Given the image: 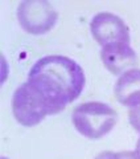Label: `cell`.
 <instances>
[{
  "label": "cell",
  "mask_w": 140,
  "mask_h": 159,
  "mask_svg": "<svg viewBox=\"0 0 140 159\" xmlns=\"http://www.w3.org/2000/svg\"><path fill=\"white\" fill-rule=\"evenodd\" d=\"M27 82L44 99L49 114L61 113L81 96L86 84L83 69L74 60L50 54L37 60L28 73Z\"/></svg>",
  "instance_id": "obj_1"
},
{
  "label": "cell",
  "mask_w": 140,
  "mask_h": 159,
  "mask_svg": "<svg viewBox=\"0 0 140 159\" xmlns=\"http://www.w3.org/2000/svg\"><path fill=\"white\" fill-rule=\"evenodd\" d=\"M118 114L104 102H83L72 113V122L76 130L89 139H101L116 125Z\"/></svg>",
  "instance_id": "obj_2"
},
{
  "label": "cell",
  "mask_w": 140,
  "mask_h": 159,
  "mask_svg": "<svg viewBox=\"0 0 140 159\" xmlns=\"http://www.w3.org/2000/svg\"><path fill=\"white\" fill-rule=\"evenodd\" d=\"M57 19V11L46 0H24L17 7L19 24L31 34L48 33L56 25Z\"/></svg>",
  "instance_id": "obj_3"
},
{
  "label": "cell",
  "mask_w": 140,
  "mask_h": 159,
  "mask_svg": "<svg viewBox=\"0 0 140 159\" xmlns=\"http://www.w3.org/2000/svg\"><path fill=\"white\" fill-rule=\"evenodd\" d=\"M12 113L16 121L25 127L36 126L46 116H50L46 103L28 82H23L15 90L12 97Z\"/></svg>",
  "instance_id": "obj_4"
},
{
  "label": "cell",
  "mask_w": 140,
  "mask_h": 159,
  "mask_svg": "<svg viewBox=\"0 0 140 159\" xmlns=\"http://www.w3.org/2000/svg\"><path fill=\"white\" fill-rule=\"evenodd\" d=\"M94 40L102 48L129 45V29L123 20L111 12H99L90 21Z\"/></svg>",
  "instance_id": "obj_5"
},
{
  "label": "cell",
  "mask_w": 140,
  "mask_h": 159,
  "mask_svg": "<svg viewBox=\"0 0 140 159\" xmlns=\"http://www.w3.org/2000/svg\"><path fill=\"white\" fill-rule=\"evenodd\" d=\"M101 60L104 68L115 76L120 77L131 69H136L139 60L131 45H116L102 48Z\"/></svg>",
  "instance_id": "obj_6"
},
{
  "label": "cell",
  "mask_w": 140,
  "mask_h": 159,
  "mask_svg": "<svg viewBox=\"0 0 140 159\" xmlns=\"http://www.w3.org/2000/svg\"><path fill=\"white\" fill-rule=\"evenodd\" d=\"M115 98L127 107L140 105V69H131L118 78L114 88Z\"/></svg>",
  "instance_id": "obj_7"
},
{
  "label": "cell",
  "mask_w": 140,
  "mask_h": 159,
  "mask_svg": "<svg viewBox=\"0 0 140 159\" xmlns=\"http://www.w3.org/2000/svg\"><path fill=\"white\" fill-rule=\"evenodd\" d=\"M95 159H140V158L135 151H119V152L103 151L98 154Z\"/></svg>",
  "instance_id": "obj_8"
},
{
  "label": "cell",
  "mask_w": 140,
  "mask_h": 159,
  "mask_svg": "<svg viewBox=\"0 0 140 159\" xmlns=\"http://www.w3.org/2000/svg\"><path fill=\"white\" fill-rule=\"evenodd\" d=\"M128 121L129 125L140 134V105L131 107L128 110Z\"/></svg>",
  "instance_id": "obj_9"
},
{
  "label": "cell",
  "mask_w": 140,
  "mask_h": 159,
  "mask_svg": "<svg viewBox=\"0 0 140 159\" xmlns=\"http://www.w3.org/2000/svg\"><path fill=\"white\" fill-rule=\"evenodd\" d=\"M135 152H136L138 157L140 158V138H139V141L136 142V150H135Z\"/></svg>",
  "instance_id": "obj_10"
},
{
  "label": "cell",
  "mask_w": 140,
  "mask_h": 159,
  "mask_svg": "<svg viewBox=\"0 0 140 159\" xmlns=\"http://www.w3.org/2000/svg\"><path fill=\"white\" fill-rule=\"evenodd\" d=\"M0 159H9V158H6V157H2V158H0Z\"/></svg>",
  "instance_id": "obj_11"
}]
</instances>
